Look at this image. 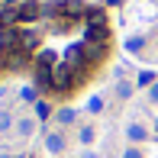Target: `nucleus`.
<instances>
[{"label":"nucleus","mask_w":158,"mask_h":158,"mask_svg":"<svg viewBox=\"0 0 158 158\" xmlns=\"http://www.w3.org/2000/svg\"><path fill=\"white\" fill-rule=\"evenodd\" d=\"M39 13H42V6L35 3V0H26L16 10V23H32V19H39Z\"/></svg>","instance_id":"nucleus-1"},{"label":"nucleus","mask_w":158,"mask_h":158,"mask_svg":"<svg viewBox=\"0 0 158 158\" xmlns=\"http://www.w3.org/2000/svg\"><path fill=\"white\" fill-rule=\"evenodd\" d=\"M45 152H52V155H61L64 152V135L61 132H48L45 135Z\"/></svg>","instance_id":"nucleus-2"},{"label":"nucleus","mask_w":158,"mask_h":158,"mask_svg":"<svg viewBox=\"0 0 158 158\" xmlns=\"http://www.w3.org/2000/svg\"><path fill=\"white\" fill-rule=\"evenodd\" d=\"M126 139H129V142H145V139H148V129L142 126V123H129V126H126Z\"/></svg>","instance_id":"nucleus-3"},{"label":"nucleus","mask_w":158,"mask_h":158,"mask_svg":"<svg viewBox=\"0 0 158 158\" xmlns=\"http://www.w3.org/2000/svg\"><path fill=\"white\" fill-rule=\"evenodd\" d=\"M74 116H77V113L71 110V106H64V110H58V113H55V119H58L61 126H68V123H74Z\"/></svg>","instance_id":"nucleus-4"},{"label":"nucleus","mask_w":158,"mask_h":158,"mask_svg":"<svg viewBox=\"0 0 158 158\" xmlns=\"http://www.w3.org/2000/svg\"><path fill=\"white\" fill-rule=\"evenodd\" d=\"M32 129H35L32 119H19V123H16V132L23 135V139H26V135H32Z\"/></svg>","instance_id":"nucleus-5"},{"label":"nucleus","mask_w":158,"mask_h":158,"mask_svg":"<svg viewBox=\"0 0 158 158\" xmlns=\"http://www.w3.org/2000/svg\"><path fill=\"white\" fill-rule=\"evenodd\" d=\"M116 94H119V100H129V97H132V84H129V81H119L116 84Z\"/></svg>","instance_id":"nucleus-6"},{"label":"nucleus","mask_w":158,"mask_h":158,"mask_svg":"<svg viewBox=\"0 0 158 158\" xmlns=\"http://www.w3.org/2000/svg\"><path fill=\"white\" fill-rule=\"evenodd\" d=\"M10 126H13V116H10L6 110H0V135H3V132H6Z\"/></svg>","instance_id":"nucleus-7"},{"label":"nucleus","mask_w":158,"mask_h":158,"mask_svg":"<svg viewBox=\"0 0 158 158\" xmlns=\"http://www.w3.org/2000/svg\"><path fill=\"white\" fill-rule=\"evenodd\" d=\"M142 45H145V39H142V35H135V39H129V42H126L129 52H142Z\"/></svg>","instance_id":"nucleus-8"},{"label":"nucleus","mask_w":158,"mask_h":158,"mask_svg":"<svg viewBox=\"0 0 158 158\" xmlns=\"http://www.w3.org/2000/svg\"><path fill=\"white\" fill-rule=\"evenodd\" d=\"M48 113H52V106H48L45 100H39V103H35V116H39V119H45Z\"/></svg>","instance_id":"nucleus-9"},{"label":"nucleus","mask_w":158,"mask_h":158,"mask_svg":"<svg viewBox=\"0 0 158 158\" xmlns=\"http://www.w3.org/2000/svg\"><path fill=\"white\" fill-rule=\"evenodd\" d=\"M152 84H155V74L152 71H142L139 74V87H152Z\"/></svg>","instance_id":"nucleus-10"},{"label":"nucleus","mask_w":158,"mask_h":158,"mask_svg":"<svg viewBox=\"0 0 158 158\" xmlns=\"http://www.w3.org/2000/svg\"><path fill=\"white\" fill-rule=\"evenodd\" d=\"M94 135H97L94 126H84V129H81V142H84V145H90V142H94Z\"/></svg>","instance_id":"nucleus-11"},{"label":"nucleus","mask_w":158,"mask_h":158,"mask_svg":"<svg viewBox=\"0 0 158 158\" xmlns=\"http://www.w3.org/2000/svg\"><path fill=\"white\" fill-rule=\"evenodd\" d=\"M87 110L90 113H100V110H103V97H90L87 100Z\"/></svg>","instance_id":"nucleus-12"},{"label":"nucleus","mask_w":158,"mask_h":158,"mask_svg":"<svg viewBox=\"0 0 158 158\" xmlns=\"http://www.w3.org/2000/svg\"><path fill=\"white\" fill-rule=\"evenodd\" d=\"M123 158H142V152H139V148H132V145H129L126 152H123Z\"/></svg>","instance_id":"nucleus-13"},{"label":"nucleus","mask_w":158,"mask_h":158,"mask_svg":"<svg viewBox=\"0 0 158 158\" xmlns=\"http://www.w3.org/2000/svg\"><path fill=\"white\" fill-rule=\"evenodd\" d=\"M148 97H152V103H158V84H152V87H148Z\"/></svg>","instance_id":"nucleus-14"},{"label":"nucleus","mask_w":158,"mask_h":158,"mask_svg":"<svg viewBox=\"0 0 158 158\" xmlns=\"http://www.w3.org/2000/svg\"><path fill=\"white\" fill-rule=\"evenodd\" d=\"M23 100H35V90L32 87H23Z\"/></svg>","instance_id":"nucleus-15"},{"label":"nucleus","mask_w":158,"mask_h":158,"mask_svg":"<svg viewBox=\"0 0 158 158\" xmlns=\"http://www.w3.org/2000/svg\"><path fill=\"white\" fill-rule=\"evenodd\" d=\"M0 158H19V155H6V152H0Z\"/></svg>","instance_id":"nucleus-16"},{"label":"nucleus","mask_w":158,"mask_h":158,"mask_svg":"<svg viewBox=\"0 0 158 158\" xmlns=\"http://www.w3.org/2000/svg\"><path fill=\"white\" fill-rule=\"evenodd\" d=\"M3 94H6V90H3V87H0V97H3Z\"/></svg>","instance_id":"nucleus-17"}]
</instances>
